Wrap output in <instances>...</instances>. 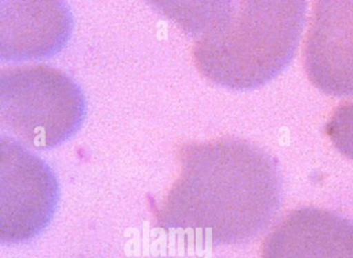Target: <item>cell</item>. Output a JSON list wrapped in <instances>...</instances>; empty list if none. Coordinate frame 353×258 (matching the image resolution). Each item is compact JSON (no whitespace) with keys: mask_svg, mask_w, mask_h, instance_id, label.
<instances>
[{"mask_svg":"<svg viewBox=\"0 0 353 258\" xmlns=\"http://www.w3.org/2000/svg\"><path fill=\"white\" fill-rule=\"evenodd\" d=\"M326 134L341 154L353 160V101L334 111L326 125Z\"/></svg>","mask_w":353,"mask_h":258,"instance_id":"obj_8","label":"cell"},{"mask_svg":"<svg viewBox=\"0 0 353 258\" xmlns=\"http://www.w3.org/2000/svg\"><path fill=\"white\" fill-rule=\"evenodd\" d=\"M83 92L61 70L44 65L0 71V121L16 138L39 150L69 139L85 117Z\"/></svg>","mask_w":353,"mask_h":258,"instance_id":"obj_3","label":"cell"},{"mask_svg":"<svg viewBox=\"0 0 353 258\" xmlns=\"http://www.w3.org/2000/svg\"><path fill=\"white\" fill-rule=\"evenodd\" d=\"M1 59H41L68 40L72 15L59 1H1Z\"/></svg>","mask_w":353,"mask_h":258,"instance_id":"obj_7","label":"cell"},{"mask_svg":"<svg viewBox=\"0 0 353 258\" xmlns=\"http://www.w3.org/2000/svg\"><path fill=\"white\" fill-rule=\"evenodd\" d=\"M194 41V61L206 78L252 90L290 63L307 17L303 0L157 3Z\"/></svg>","mask_w":353,"mask_h":258,"instance_id":"obj_2","label":"cell"},{"mask_svg":"<svg viewBox=\"0 0 353 258\" xmlns=\"http://www.w3.org/2000/svg\"><path fill=\"white\" fill-rule=\"evenodd\" d=\"M307 77L330 96H353V0H320L314 6L305 47Z\"/></svg>","mask_w":353,"mask_h":258,"instance_id":"obj_5","label":"cell"},{"mask_svg":"<svg viewBox=\"0 0 353 258\" xmlns=\"http://www.w3.org/2000/svg\"><path fill=\"white\" fill-rule=\"evenodd\" d=\"M261 258H353V221L330 210H292L270 231Z\"/></svg>","mask_w":353,"mask_h":258,"instance_id":"obj_6","label":"cell"},{"mask_svg":"<svg viewBox=\"0 0 353 258\" xmlns=\"http://www.w3.org/2000/svg\"><path fill=\"white\" fill-rule=\"evenodd\" d=\"M1 239L24 241L48 224L59 198L50 167L11 136H1Z\"/></svg>","mask_w":353,"mask_h":258,"instance_id":"obj_4","label":"cell"},{"mask_svg":"<svg viewBox=\"0 0 353 258\" xmlns=\"http://www.w3.org/2000/svg\"><path fill=\"white\" fill-rule=\"evenodd\" d=\"M179 177L154 212L167 230L212 245L257 237L276 216L282 175L276 159L241 138L189 143L179 150Z\"/></svg>","mask_w":353,"mask_h":258,"instance_id":"obj_1","label":"cell"}]
</instances>
